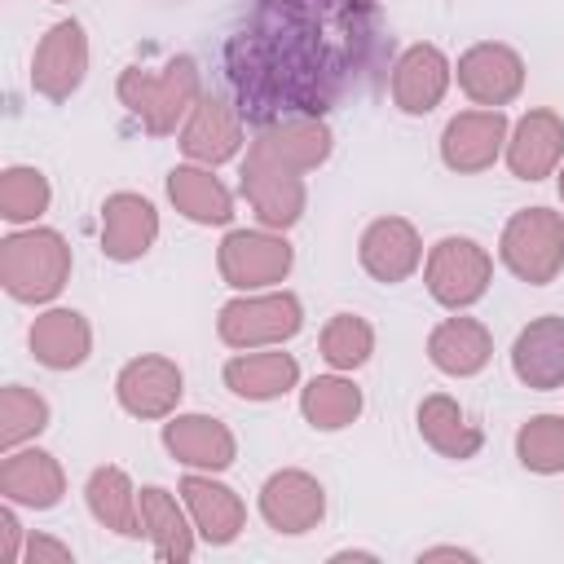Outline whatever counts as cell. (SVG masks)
Returning <instances> with one entry per match:
<instances>
[{
	"label": "cell",
	"mask_w": 564,
	"mask_h": 564,
	"mask_svg": "<svg viewBox=\"0 0 564 564\" xmlns=\"http://www.w3.org/2000/svg\"><path fill=\"white\" fill-rule=\"evenodd\" d=\"M84 502L93 511V520L119 538H141V489H132L128 471L106 463V467H93L88 485H84Z\"/></svg>",
	"instance_id": "f546056e"
},
{
	"label": "cell",
	"mask_w": 564,
	"mask_h": 564,
	"mask_svg": "<svg viewBox=\"0 0 564 564\" xmlns=\"http://www.w3.org/2000/svg\"><path fill=\"white\" fill-rule=\"evenodd\" d=\"M357 260H361V269L375 282L397 286V282H405V278L419 273V264H423V238H419V229L405 216H379V220H370L361 229Z\"/></svg>",
	"instance_id": "2e32d148"
},
{
	"label": "cell",
	"mask_w": 564,
	"mask_h": 564,
	"mask_svg": "<svg viewBox=\"0 0 564 564\" xmlns=\"http://www.w3.org/2000/svg\"><path fill=\"white\" fill-rule=\"evenodd\" d=\"M119 106L150 132V137H172L189 110L203 97V79H198V62L194 57H172L159 70L150 66H123L115 79Z\"/></svg>",
	"instance_id": "7a4b0ae2"
},
{
	"label": "cell",
	"mask_w": 564,
	"mask_h": 564,
	"mask_svg": "<svg viewBox=\"0 0 564 564\" xmlns=\"http://www.w3.org/2000/svg\"><path fill=\"white\" fill-rule=\"evenodd\" d=\"M502 159H507L516 181H546V176H555L560 163H564V119L555 110H546V106L524 110L511 123Z\"/></svg>",
	"instance_id": "e0dca14e"
},
{
	"label": "cell",
	"mask_w": 564,
	"mask_h": 564,
	"mask_svg": "<svg viewBox=\"0 0 564 564\" xmlns=\"http://www.w3.org/2000/svg\"><path fill=\"white\" fill-rule=\"evenodd\" d=\"M295 264V247L286 242V234L278 229H229L216 247V269L225 278V286L234 291H269L278 282H286Z\"/></svg>",
	"instance_id": "52a82bcc"
},
{
	"label": "cell",
	"mask_w": 564,
	"mask_h": 564,
	"mask_svg": "<svg viewBox=\"0 0 564 564\" xmlns=\"http://www.w3.org/2000/svg\"><path fill=\"white\" fill-rule=\"evenodd\" d=\"M242 115L234 106V97H216V93H203L198 106L189 110V119L181 123V154L189 163H203V167H220L229 159H238V150L247 145L242 141Z\"/></svg>",
	"instance_id": "5bb4252c"
},
{
	"label": "cell",
	"mask_w": 564,
	"mask_h": 564,
	"mask_svg": "<svg viewBox=\"0 0 564 564\" xmlns=\"http://www.w3.org/2000/svg\"><path fill=\"white\" fill-rule=\"evenodd\" d=\"M159 238V212L137 189H115L101 203V256L115 264L141 260Z\"/></svg>",
	"instance_id": "ac0fdd59"
},
{
	"label": "cell",
	"mask_w": 564,
	"mask_h": 564,
	"mask_svg": "<svg viewBox=\"0 0 564 564\" xmlns=\"http://www.w3.org/2000/svg\"><path fill=\"white\" fill-rule=\"evenodd\" d=\"M317 348H322V361H326L330 370L352 375V370H361V366L375 357V326H370L361 313H335V317L322 326Z\"/></svg>",
	"instance_id": "1f68e13d"
},
{
	"label": "cell",
	"mask_w": 564,
	"mask_h": 564,
	"mask_svg": "<svg viewBox=\"0 0 564 564\" xmlns=\"http://www.w3.org/2000/svg\"><path fill=\"white\" fill-rule=\"evenodd\" d=\"M392 57L375 0H251L225 40L220 70L238 115L256 128L366 97Z\"/></svg>",
	"instance_id": "6da1fadb"
},
{
	"label": "cell",
	"mask_w": 564,
	"mask_h": 564,
	"mask_svg": "<svg viewBox=\"0 0 564 564\" xmlns=\"http://www.w3.org/2000/svg\"><path fill=\"white\" fill-rule=\"evenodd\" d=\"M326 516V489L313 471L304 467H282L260 485V520L282 533V538H300L308 529H317Z\"/></svg>",
	"instance_id": "4fadbf2b"
},
{
	"label": "cell",
	"mask_w": 564,
	"mask_h": 564,
	"mask_svg": "<svg viewBox=\"0 0 564 564\" xmlns=\"http://www.w3.org/2000/svg\"><path fill=\"white\" fill-rule=\"evenodd\" d=\"M454 79L467 101L502 110L524 93V57L502 40H480L458 57Z\"/></svg>",
	"instance_id": "8fae6325"
},
{
	"label": "cell",
	"mask_w": 564,
	"mask_h": 564,
	"mask_svg": "<svg viewBox=\"0 0 564 564\" xmlns=\"http://www.w3.org/2000/svg\"><path fill=\"white\" fill-rule=\"evenodd\" d=\"M141 529H145V538H150L159 560H167V564L194 560L198 529H194L185 502L176 494H167L163 485H145L141 489Z\"/></svg>",
	"instance_id": "f1b7e54d"
},
{
	"label": "cell",
	"mask_w": 564,
	"mask_h": 564,
	"mask_svg": "<svg viewBox=\"0 0 564 564\" xmlns=\"http://www.w3.org/2000/svg\"><path fill=\"white\" fill-rule=\"evenodd\" d=\"M53 203L48 176L31 163H9L0 172V216L9 225H35Z\"/></svg>",
	"instance_id": "d6a6232c"
},
{
	"label": "cell",
	"mask_w": 564,
	"mask_h": 564,
	"mask_svg": "<svg viewBox=\"0 0 564 564\" xmlns=\"http://www.w3.org/2000/svg\"><path fill=\"white\" fill-rule=\"evenodd\" d=\"M489 282H494V256L467 234H445L423 256V286L449 313L480 304Z\"/></svg>",
	"instance_id": "5b68a950"
},
{
	"label": "cell",
	"mask_w": 564,
	"mask_h": 564,
	"mask_svg": "<svg viewBox=\"0 0 564 564\" xmlns=\"http://www.w3.org/2000/svg\"><path fill=\"white\" fill-rule=\"evenodd\" d=\"M70 247L57 229L26 225L0 238V286L18 304H48L70 282Z\"/></svg>",
	"instance_id": "3957f363"
},
{
	"label": "cell",
	"mask_w": 564,
	"mask_h": 564,
	"mask_svg": "<svg viewBox=\"0 0 564 564\" xmlns=\"http://www.w3.org/2000/svg\"><path fill=\"white\" fill-rule=\"evenodd\" d=\"M251 150H260V154H269V159H278V163H286V167H295V172L308 176V172H317L330 159L335 137H330V123L326 119L295 115V119H278V123L256 128Z\"/></svg>",
	"instance_id": "603a6c76"
},
{
	"label": "cell",
	"mask_w": 564,
	"mask_h": 564,
	"mask_svg": "<svg viewBox=\"0 0 564 564\" xmlns=\"http://www.w3.org/2000/svg\"><path fill=\"white\" fill-rule=\"evenodd\" d=\"M414 423H419L423 445H432L441 458H454V463L476 458L480 445H485L480 423H476V419L467 414V405L454 401L449 392H432V397H423Z\"/></svg>",
	"instance_id": "484cf974"
},
{
	"label": "cell",
	"mask_w": 564,
	"mask_h": 564,
	"mask_svg": "<svg viewBox=\"0 0 564 564\" xmlns=\"http://www.w3.org/2000/svg\"><path fill=\"white\" fill-rule=\"evenodd\" d=\"M26 344L44 370H79L93 352V326L79 308H44L31 322Z\"/></svg>",
	"instance_id": "4316f807"
},
{
	"label": "cell",
	"mask_w": 564,
	"mask_h": 564,
	"mask_svg": "<svg viewBox=\"0 0 564 564\" xmlns=\"http://www.w3.org/2000/svg\"><path fill=\"white\" fill-rule=\"evenodd\" d=\"M507 137H511V123L502 110H458L445 132H441V163L458 176H476V172H489L502 150H507Z\"/></svg>",
	"instance_id": "7c38bea8"
},
{
	"label": "cell",
	"mask_w": 564,
	"mask_h": 564,
	"mask_svg": "<svg viewBox=\"0 0 564 564\" xmlns=\"http://www.w3.org/2000/svg\"><path fill=\"white\" fill-rule=\"evenodd\" d=\"M361 410H366V397L344 370L317 375V379H308L300 388V414L317 432H344V427H352L361 419Z\"/></svg>",
	"instance_id": "4dcf8cb0"
},
{
	"label": "cell",
	"mask_w": 564,
	"mask_h": 564,
	"mask_svg": "<svg viewBox=\"0 0 564 564\" xmlns=\"http://www.w3.org/2000/svg\"><path fill=\"white\" fill-rule=\"evenodd\" d=\"M220 379L242 401H278L300 383V361L278 348H247L220 366Z\"/></svg>",
	"instance_id": "cb8c5ba5"
},
{
	"label": "cell",
	"mask_w": 564,
	"mask_h": 564,
	"mask_svg": "<svg viewBox=\"0 0 564 564\" xmlns=\"http://www.w3.org/2000/svg\"><path fill=\"white\" fill-rule=\"evenodd\" d=\"M304 326V304L295 291H242L229 304H220L216 335L225 348L247 352V348H278L295 339Z\"/></svg>",
	"instance_id": "277c9868"
},
{
	"label": "cell",
	"mask_w": 564,
	"mask_h": 564,
	"mask_svg": "<svg viewBox=\"0 0 564 564\" xmlns=\"http://www.w3.org/2000/svg\"><path fill=\"white\" fill-rule=\"evenodd\" d=\"M181 502H185V511H189V520L207 546H229L247 529L242 498L229 485L212 480V471H189L181 480Z\"/></svg>",
	"instance_id": "ffe728a7"
},
{
	"label": "cell",
	"mask_w": 564,
	"mask_h": 564,
	"mask_svg": "<svg viewBox=\"0 0 564 564\" xmlns=\"http://www.w3.org/2000/svg\"><path fill=\"white\" fill-rule=\"evenodd\" d=\"M181 397H185V375L172 357L141 352V357L123 361L119 375H115V401L132 419H145V423L150 419H172Z\"/></svg>",
	"instance_id": "9c48e42d"
},
{
	"label": "cell",
	"mask_w": 564,
	"mask_h": 564,
	"mask_svg": "<svg viewBox=\"0 0 564 564\" xmlns=\"http://www.w3.org/2000/svg\"><path fill=\"white\" fill-rule=\"evenodd\" d=\"M555 176H560V203H564V163H560V172H555Z\"/></svg>",
	"instance_id": "f35d334b"
},
{
	"label": "cell",
	"mask_w": 564,
	"mask_h": 564,
	"mask_svg": "<svg viewBox=\"0 0 564 564\" xmlns=\"http://www.w3.org/2000/svg\"><path fill=\"white\" fill-rule=\"evenodd\" d=\"M516 458L524 471L560 476L564 471V414H533L516 432Z\"/></svg>",
	"instance_id": "836d02e7"
},
{
	"label": "cell",
	"mask_w": 564,
	"mask_h": 564,
	"mask_svg": "<svg viewBox=\"0 0 564 564\" xmlns=\"http://www.w3.org/2000/svg\"><path fill=\"white\" fill-rule=\"evenodd\" d=\"M22 560L26 564H70V546L48 538V533H26V546H22Z\"/></svg>",
	"instance_id": "d590c367"
},
{
	"label": "cell",
	"mask_w": 564,
	"mask_h": 564,
	"mask_svg": "<svg viewBox=\"0 0 564 564\" xmlns=\"http://www.w3.org/2000/svg\"><path fill=\"white\" fill-rule=\"evenodd\" d=\"M88 75V35L75 18L53 22L31 57V88L44 101H70Z\"/></svg>",
	"instance_id": "30bf717a"
},
{
	"label": "cell",
	"mask_w": 564,
	"mask_h": 564,
	"mask_svg": "<svg viewBox=\"0 0 564 564\" xmlns=\"http://www.w3.org/2000/svg\"><path fill=\"white\" fill-rule=\"evenodd\" d=\"M66 494V471L48 449H4L0 463V498L13 507H31V511H48L57 507Z\"/></svg>",
	"instance_id": "7402d4cb"
},
{
	"label": "cell",
	"mask_w": 564,
	"mask_h": 564,
	"mask_svg": "<svg viewBox=\"0 0 564 564\" xmlns=\"http://www.w3.org/2000/svg\"><path fill=\"white\" fill-rule=\"evenodd\" d=\"M53 4H66V0H53Z\"/></svg>",
	"instance_id": "ab89813d"
},
{
	"label": "cell",
	"mask_w": 564,
	"mask_h": 564,
	"mask_svg": "<svg viewBox=\"0 0 564 564\" xmlns=\"http://www.w3.org/2000/svg\"><path fill=\"white\" fill-rule=\"evenodd\" d=\"M22 546H26V538H22V524H18V511H13V502L0 511V560L4 564H18L22 560Z\"/></svg>",
	"instance_id": "8d00e7d4"
},
{
	"label": "cell",
	"mask_w": 564,
	"mask_h": 564,
	"mask_svg": "<svg viewBox=\"0 0 564 564\" xmlns=\"http://www.w3.org/2000/svg\"><path fill=\"white\" fill-rule=\"evenodd\" d=\"M163 449L189 471H225L238 458V436L212 414H172L163 423Z\"/></svg>",
	"instance_id": "d6986e66"
},
{
	"label": "cell",
	"mask_w": 564,
	"mask_h": 564,
	"mask_svg": "<svg viewBox=\"0 0 564 564\" xmlns=\"http://www.w3.org/2000/svg\"><path fill=\"white\" fill-rule=\"evenodd\" d=\"M511 375L533 392L564 388V317L560 313H542L516 335Z\"/></svg>",
	"instance_id": "44dd1931"
},
{
	"label": "cell",
	"mask_w": 564,
	"mask_h": 564,
	"mask_svg": "<svg viewBox=\"0 0 564 564\" xmlns=\"http://www.w3.org/2000/svg\"><path fill=\"white\" fill-rule=\"evenodd\" d=\"M489 357H494V335H489V326L476 322V317L454 313V317L436 322L432 335H427V361H432L441 375H449V379H471V375H480V370L489 366Z\"/></svg>",
	"instance_id": "d4e9b609"
},
{
	"label": "cell",
	"mask_w": 564,
	"mask_h": 564,
	"mask_svg": "<svg viewBox=\"0 0 564 564\" xmlns=\"http://www.w3.org/2000/svg\"><path fill=\"white\" fill-rule=\"evenodd\" d=\"M498 260L529 286H546L564 273V216L551 207H524L502 225Z\"/></svg>",
	"instance_id": "8992f818"
},
{
	"label": "cell",
	"mask_w": 564,
	"mask_h": 564,
	"mask_svg": "<svg viewBox=\"0 0 564 564\" xmlns=\"http://www.w3.org/2000/svg\"><path fill=\"white\" fill-rule=\"evenodd\" d=\"M167 198L172 207L194 220V225H229L234 220V194L229 185L216 176V167H203V163H176L167 172Z\"/></svg>",
	"instance_id": "83f0119b"
},
{
	"label": "cell",
	"mask_w": 564,
	"mask_h": 564,
	"mask_svg": "<svg viewBox=\"0 0 564 564\" xmlns=\"http://www.w3.org/2000/svg\"><path fill=\"white\" fill-rule=\"evenodd\" d=\"M48 427V401L22 383H4L0 392V449H18Z\"/></svg>",
	"instance_id": "e575fe53"
},
{
	"label": "cell",
	"mask_w": 564,
	"mask_h": 564,
	"mask_svg": "<svg viewBox=\"0 0 564 564\" xmlns=\"http://www.w3.org/2000/svg\"><path fill=\"white\" fill-rule=\"evenodd\" d=\"M432 560H467V564H476V551H463V546H427V551H419V564H432Z\"/></svg>",
	"instance_id": "74e56055"
},
{
	"label": "cell",
	"mask_w": 564,
	"mask_h": 564,
	"mask_svg": "<svg viewBox=\"0 0 564 564\" xmlns=\"http://www.w3.org/2000/svg\"><path fill=\"white\" fill-rule=\"evenodd\" d=\"M238 189L247 198V207L256 212V220L264 229H278L286 234L291 225H300L304 207H308V185H304V172L260 154L247 145V159L238 167Z\"/></svg>",
	"instance_id": "ba28073f"
},
{
	"label": "cell",
	"mask_w": 564,
	"mask_h": 564,
	"mask_svg": "<svg viewBox=\"0 0 564 564\" xmlns=\"http://www.w3.org/2000/svg\"><path fill=\"white\" fill-rule=\"evenodd\" d=\"M449 79H454V66L436 44H410L388 66V93H392V106L401 115L436 110L449 93Z\"/></svg>",
	"instance_id": "9a60e30c"
}]
</instances>
